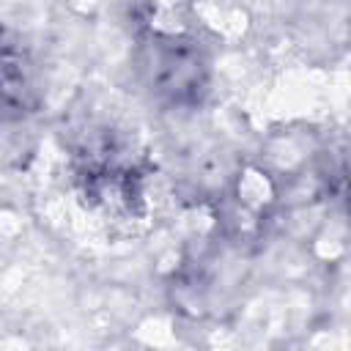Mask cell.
<instances>
[{"label":"cell","instance_id":"1","mask_svg":"<svg viewBox=\"0 0 351 351\" xmlns=\"http://www.w3.org/2000/svg\"><path fill=\"white\" fill-rule=\"evenodd\" d=\"M143 71L151 90L176 104L195 101L206 85V63L197 47L173 33H154L143 44Z\"/></svg>","mask_w":351,"mask_h":351},{"label":"cell","instance_id":"2","mask_svg":"<svg viewBox=\"0 0 351 351\" xmlns=\"http://www.w3.org/2000/svg\"><path fill=\"white\" fill-rule=\"evenodd\" d=\"M77 176L82 181L85 197H90L104 211H112V214L134 211V206L143 197L140 170L112 148L110 151L104 148L99 154H85Z\"/></svg>","mask_w":351,"mask_h":351},{"label":"cell","instance_id":"3","mask_svg":"<svg viewBox=\"0 0 351 351\" xmlns=\"http://www.w3.org/2000/svg\"><path fill=\"white\" fill-rule=\"evenodd\" d=\"M38 104V88L30 60L0 27V123L30 115Z\"/></svg>","mask_w":351,"mask_h":351}]
</instances>
